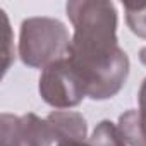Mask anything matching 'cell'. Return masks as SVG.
I'll use <instances>...</instances> for the list:
<instances>
[{"instance_id": "cell-7", "label": "cell", "mask_w": 146, "mask_h": 146, "mask_svg": "<svg viewBox=\"0 0 146 146\" xmlns=\"http://www.w3.org/2000/svg\"><path fill=\"white\" fill-rule=\"evenodd\" d=\"M90 146H127V141L119 125L110 120H102L90 137Z\"/></svg>"}, {"instance_id": "cell-3", "label": "cell", "mask_w": 146, "mask_h": 146, "mask_svg": "<svg viewBox=\"0 0 146 146\" xmlns=\"http://www.w3.org/2000/svg\"><path fill=\"white\" fill-rule=\"evenodd\" d=\"M38 88L41 98L55 108L76 107L88 96L81 74L67 57L43 69Z\"/></svg>"}, {"instance_id": "cell-5", "label": "cell", "mask_w": 146, "mask_h": 146, "mask_svg": "<svg viewBox=\"0 0 146 146\" xmlns=\"http://www.w3.org/2000/svg\"><path fill=\"white\" fill-rule=\"evenodd\" d=\"M46 122L52 129L53 139L60 143H70V141H84L86 137V119L74 110H55L48 113Z\"/></svg>"}, {"instance_id": "cell-6", "label": "cell", "mask_w": 146, "mask_h": 146, "mask_svg": "<svg viewBox=\"0 0 146 146\" xmlns=\"http://www.w3.org/2000/svg\"><path fill=\"white\" fill-rule=\"evenodd\" d=\"M139 108L119 117V129L131 146H146V79L139 88Z\"/></svg>"}, {"instance_id": "cell-8", "label": "cell", "mask_w": 146, "mask_h": 146, "mask_svg": "<svg viewBox=\"0 0 146 146\" xmlns=\"http://www.w3.org/2000/svg\"><path fill=\"white\" fill-rule=\"evenodd\" d=\"M129 29L139 38H146V4H124Z\"/></svg>"}, {"instance_id": "cell-4", "label": "cell", "mask_w": 146, "mask_h": 146, "mask_svg": "<svg viewBox=\"0 0 146 146\" xmlns=\"http://www.w3.org/2000/svg\"><path fill=\"white\" fill-rule=\"evenodd\" d=\"M53 141L46 119L35 113H2L0 146H52Z\"/></svg>"}, {"instance_id": "cell-9", "label": "cell", "mask_w": 146, "mask_h": 146, "mask_svg": "<svg viewBox=\"0 0 146 146\" xmlns=\"http://www.w3.org/2000/svg\"><path fill=\"white\" fill-rule=\"evenodd\" d=\"M0 14H2V21H4V72H7L9 65L12 62V55H14V48H11L12 46V43H11L12 33H11V26H9V19H7L5 12L0 11Z\"/></svg>"}, {"instance_id": "cell-11", "label": "cell", "mask_w": 146, "mask_h": 146, "mask_svg": "<svg viewBox=\"0 0 146 146\" xmlns=\"http://www.w3.org/2000/svg\"><path fill=\"white\" fill-rule=\"evenodd\" d=\"M139 58H141V62H143V64L146 65V46H144V48L141 50V53H139Z\"/></svg>"}, {"instance_id": "cell-2", "label": "cell", "mask_w": 146, "mask_h": 146, "mask_svg": "<svg viewBox=\"0 0 146 146\" xmlns=\"http://www.w3.org/2000/svg\"><path fill=\"white\" fill-rule=\"evenodd\" d=\"M67 28L53 17H29L21 24L19 57L29 67H48L69 55Z\"/></svg>"}, {"instance_id": "cell-10", "label": "cell", "mask_w": 146, "mask_h": 146, "mask_svg": "<svg viewBox=\"0 0 146 146\" xmlns=\"http://www.w3.org/2000/svg\"><path fill=\"white\" fill-rule=\"evenodd\" d=\"M58 146H90V143H84V141H70V143H60Z\"/></svg>"}, {"instance_id": "cell-1", "label": "cell", "mask_w": 146, "mask_h": 146, "mask_svg": "<svg viewBox=\"0 0 146 146\" xmlns=\"http://www.w3.org/2000/svg\"><path fill=\"white\" fill-rule=\"evenodd\" d=\"M65 11L74 26L67 58L81 74L88 96H115L129 74V57L117 45L115 5L103 0H76Z\"/></svg>"}]
</instances>
